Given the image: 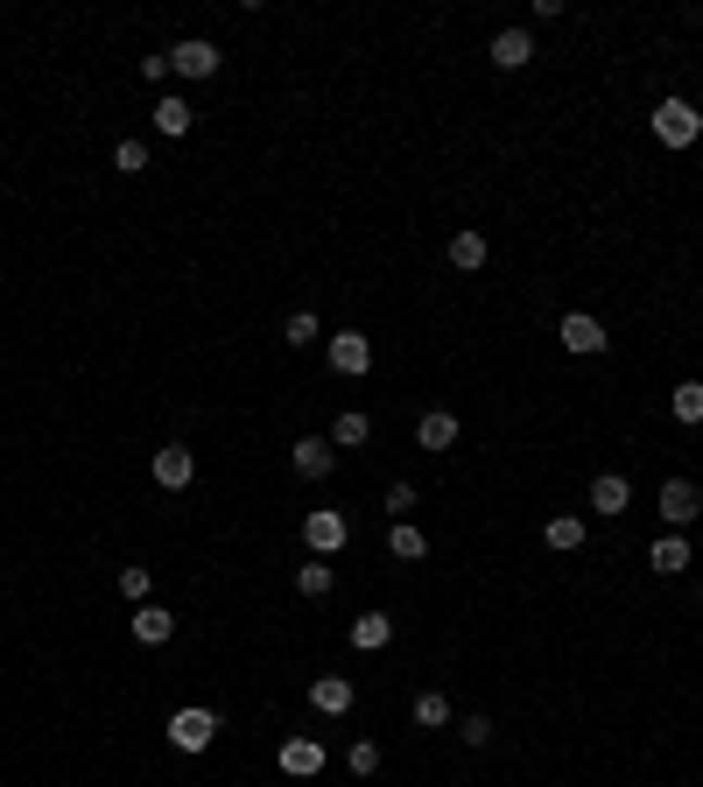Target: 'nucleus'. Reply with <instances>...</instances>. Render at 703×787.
<instances>
[{"label":"nucleus","mask_w":703,"mask_h":787,"mask_svg":"<svg viewBox=\"0 0 703 787\" xmlns=\"http://www.w3.org/2000/svg\"><path fill=\"white\" fill-rule=\"evenodd\" d=\"M275 766H281L289 780H317V774H324V738H310V732H289V738L275 746Z\"/></svg>","instance_id":"obj_3"},{"label":"nucleus","mask_w":703,"mask_h":787,"mask_svg":"<svg viewBox=\"0 0 703 787\" xmlns=\"http://www.w3.org/2000/svg\"><path fill=\"white\" fill-rule=\"evenodd\" d=\"M190 120H198V113H190V99H184V92L155 99V134H162V141H184V134H190Z\"/></svg>","instance_id":"obj_16"},{"label":"nucleus","mask_w":703,"mask_h":787,"mask_svg":"<svg viewBox=\"0 0 703 787\" xmlns=\"http://www.w3.org/2000/svg\"><path fill=\"white\" fill-rule=\"evenodd\" d=\"M113 169L120 176H141L148 169V141H113Z\"/></svg>","instance_id":"obj_29"},{"label":"nucleus","mask_w":703,"mask_h":787,"mask_svg":"<svg viewBox=\"0 0 703 787\" xmlns=\"http://www.w3.org/2000/svg\"><path fill=\"white\" fill-rule=\"evenodd\" d=\"M359 443H373V415L346 408V415L331 422V450H359Z\"/></svg>","instance_id":"obj_22"},{"label":"nucleus","mask_w":703,"mask_h":787,"mask_svg":"<svg viewBox=\"0 0 703 787\" xmlns=\"http://www.w3.org/2000/svg\"><path fill=\"white\" fill-rule=\"evenodd\" d=\"M296 598H310V605H317V598H331V562H296Z\"/></svg>","instance_id":"obj_24"},{"label":"nucleus","mask_w":703,"mask_h":787,"mask_svg":"<svg viewBox=\"0 0 703 787\" xmlns=\"http://www.w3.org/2000/svg\"><path fill=\"white\" fill-rule=\"evenodd\" d=\"M451 267H457V275H478V267H486V232H478V226L451 232Z\"/></svg>","instance_id":"obj_21"},{"label":"nucleus","mask_w":703,"mask_h":787,"mask_svg":"<svg viewBox=\"0 0 703 787\" xmlns=\"http://www.w3.org/2000/svg\"><path fill=\"white\" fill-rule=\"evenodd\" d=\"M415 443H423V450H451V443H457V415L451 408H429L423 422H415Z\"/></svg>","instance_id":"obj_18"},{"label":"nucleus","mask_w":703,"mask_h":787,"mask_svg":"<svg viewBox=\"0 0 703 787\" xmlns=\"http://www.w3.org/2000/svg\"><path fill=\"white\" fill-rule=\"evenodd\" d=\"M281 338H289V345H296V352H303V345H317V338H324V323H317V317H310V309H296V317H289V323H281Z\"/></svg>","instance_id":"obj_28"},{"label":"nucleus","mask_w":703,"mask_h":787,"mask_svg":"<svg viewBox=\"0 0 703 787\" xmlns=\"http://www.w3.org/2000/svg\"><path fill=\"white\" fill-rule=\"evenodd\" d=\"M387 556H394V562H423L429 556V534L415 521H394V528H387Z\"/></svg>","instance_id":"obj_19"},{"label":"nucleus","mask_w":703,"mask_h":787,"mask_svg":"<svg viewBox=\"0 0 703 787\" xmlns=\"http://www.w3.org/2000/svg\"><path fill=\"white\" fill-rule=\"evenodd\" d=\"M162 738H170L176 752H212V738H218V710H204V703H184L170 724H162Z\"/></svg>","instance_id":"obj_1"},{"label":"nucleus","mask_w":703,"mask_h":787,"mask_svg":"<svg viewBox=\"0 0 703 787\" xmlns=\"http://www.w3.org/2000/svg\"><path fill=\"white\" fill-rule=\"evenodd\" d=\"M457 732H465V746H492V718H486V710H472Z\"/></svg>","instance_id":"obj_31"},{"label":"nucleus","mask_w":703,"mask_h":787,"mask_svg":"<svg viewBox=\"0 0 703 787\" xmlns=\"http://www.w3.org/2000/svg\"><path fill=\"white\" fill-rule=\"evenodd\" d=\"M303 542H310V556H338L352 542V521L338 507H317V513H303Z\"/></svg>","instance_id":"obj_6"},{"label":"nucleus","mask_w":703,"mask_h":787,"mask_svg":"<svg viewBox=\"0 0 703 787\" xmlns=\"http://www.w3.org/2000/svg\"><path fill=\"white\" fill-rule=\"evenodd\" d=\"M148 471H155V485H162V493H184V485L198 479V450H190V443H162Z\"/></svg>","instance_id":"obj_9"},{"label":"nucleus","mask_w":703,"mask_h":787,"mask_svg":"<svg viewBox=\"0 0 703 787\" xmlns=\"http://www.w3.org/2000/svg\"><path fill=\"white\" fill-rule=\"evenodd\" d=\"M380 507H387V521H409V507H415V485H387V499H380Z\"/></svg>","instance_id":"obj_30"},{"label":"nucleus","mask_w":703,"mask_h":787,"mask_svg":"<svg viewBox=\"0 0 703 787\" xmlns=\"http://www.w3.org/2000/svg\"><path fill=\"white\" fill-rule=\"evenodd\" d=\"M127 633H134L141 647H170V640H176V612H170V605H134Z\"/></svg>","instance_id":"obj_11"},{"label":"nucleus","mask_w":703,"mask_h":787,"mask_svg":"<svg viewBox=\"0 0 703 787\" xmlns=\"http://www.w3.org/2000/svg\"><path fill=\"white\" fill-rule=\"evenodd\" d=\"M696 134H703V113L690 99H662V106H654V141L662 148H690Z\"/></svg>","instance_id":"obj_2"},{"label":"nucleus","mask_w":703,"mask_h":787,"mask_svg":"<svg viewBox=\"0 0 703 787\" xmlns=\"http://www.w3.org/2000/svg\"><path fill=\"white\" fill-rule=\"evenodd\" d=\"M324 359H331V373L359 380V373H373V338L366 331H338V338H324Z\"/></svg>","instance_id":"obj_5"},{"label":"nucleus","mask_w":703,"mask_h":787,"mask_svg":"<svg viewBox=\"0 0 703 787\" xmlns=\"http://www.w3.org/2000/svg\"><path fill=\"white\" fill-rule=\"evenodd\" d=\"M556 338H563V352H570V359H598V352L612 345V338H605V323L585 317V309H570V317L556 323Z\"/></svg>","instance_id":"obj_8"},{"label":"nucleus","mask_w":703,"mask_h":787,"mask_svg":"<svg viewBox=\"0 0 703 787\" xmlns=\"http://www.w3.org/2000/svg\"><path fill=\"white\" fill-rule=\"evenodd\" d=\"M626 507H633V485H626L619 471H598V479H591V513H605V521H619Z\"/></svg>","instance_id":"obj_12"},{"label":"nucleus","mask_w":703,"mask_h":787,"mask_svg":"<svg viewBox=\"0 0 703 787\" xmlns=\"http://www.w3.org/2000/svg\"><path fill=\"white\" fill-rule=\"evenodd\" d=\"M668 415H676L682 429H690V422H703V380H682V388L668 394Z\"/></svg>","instance_id":"obj_25"},{"label":"nucleus","mask_w":703,"mask_h":787,"mask_svg":"<svg viewBox=\"0 0 703 787\" xmlns=\"http://www.w3.org/2000/svg\"><path fill=\"white\" fill-rule=\"evenodd\" d=\"M289 465H296V479L324 485V479H331V471H338V450H331V436H296Z\"/></svg>","instance_id":"obj_10"},{"label":"nucleus","mask_w":703,"mask_h":787,"mask_svg":"<svg viewBox=\"0 0 703 787\" xmlns=\"http://www.w3.org/2000/svg\"><path fill=\"white\" fill-rule=\"evenodd\" d=\"M148 591H155L148 562H127V570H120V598H127V605H148Z\"/></svg>","instance_id":"obj_27"},{"label":"nucleus","mask_w":703,"mask_h":787,"mask_svg":"<svg viewBox=\"0 0 703 787\" xmlns=\"http://www.w3.org/2000/svg\"><path fill=\"white\" fill-rule=\"evenodd\" d=\"M346 766H352V780H373V774H380V746H373V738H352Z\"/></svg>","instance_id":"obj_26"},{"label":"nucleus","mask_w":703,"mask_h":787,"mask_svg":"<svg viewBox=\"0 0 703 787\" xmlns=\"http://www.w3.org/2000/svg\"><path fill=\"white\" fill-rule=\"evenodd\" d=\"M585 534H591V528H585V513H556V521L542 528V542H549V548H563V556H570V548H585Z\"/></svg>","instance_id":"obj_23"},{"label":"nucleus","mask_w":703,"mask_h":787,"mask_svg":"<svg viewBox=\"0 0 703 787\" xmlns=\"http://www.w3.org/2000/svg\"><path fill=\"white\" fill-rule=\"evenodd\" d=\"M654 513H662V528H668V534H682V528H690L696 513H703V493H696L690 479H662V499H654Z\"/></svg>","instance_id":"obj_4"},{"label":"nucleus","mask_w":703,"mask_h":787,"mask_svg":"<svg viewBox=\"0 0 703 787\" xmlns=\"http://www.w3.org/2000/svg\"><path fill=\"white\" fill-rule=\"evenodd\" d=\"M486 56H492L500 71H528V64H535V36H528V28H500Z\"/></svg>","instance_id":"obj_13"},{"label":"nucleus","mask_w":703,"mask_h":787,"mask_svg":"<svg viewBox=\"0 0 703 787\" xmlns=\"http://www.w3.org/2000/svg\"><path fill=\"white\" fill-rule=\"evenodd\" d=\"M218 64H226V56H218L212 36H184L170 50V71H176V78H218Z\"/></svg>","instance_id":"obj_7"},{"label":"nucleus","mask_w":703,"mask_h":787,"mask_svg":"<svg viewBox=\"0 0 703 787\" xmlns=\"http://www.w3.org/2000/svg\"><path fill=\"white\" fill-rule=\"evenodd\" d=\"M141 78H148V85L170 78V50H162V56H141Z\"/></svg>","instance_id":"obj_32"},{"label":"nucleus","mask_w":703,"mask_h":787,"mask_svg":"<svg viewBox=\"0 0 703 787\" xmlns=\"http://www.w3.org/2000/svg\"><path fill=\"white\" fill-rule=\"evenodd\" d=\"M409 718H415V732H443V724H451V696H443V689H423L409 703Z\"/></svg>","instance_id":"obj_20"},{"label":"nucleus","mask_w":703,"mask_h":787,"mask_svg":"<svg viewBox=\"0 0 703 787\" xmlns=\"http://www.w3.org/2000/svg\"><path fill=\"white\" fill-rule=\"evenodd\" d=\"M648 570L654 576H682L690 570V534H662V542L648 548Z\"/></svg>","instance_id":"obj_15"},{"label":"nucleus","mask_w":703,"mask_h":787,"mask_svg":"<svg viewBox=\"0 0 703 787\" xmlns=\"http://www.w3.org/2000/svg\"><path fill=\"white\" fill-rule=\"evenodd\" d=\"M310 710H317V718H346L352 710V675H317L310 682Z\"/></svg>","instance_id":"obj_14"},{"label":"nucleus","mask_w":703,"mask_h":787,"mask_svg":"<svg viewBox=\"0 0 703 787\" xmlns=\"http://www.w3.org/2000/svg\"><path fill=\"white\" fill-rule=\"evenodd\" d=\"M387 640H394V619H387V612H359L352 619V647H359V655H380Z\"/></svg>","instance_id":"obj_17"}]
</instances>
